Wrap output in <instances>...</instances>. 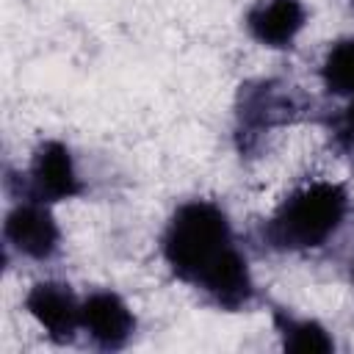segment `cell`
Returning a JSON list of instances; mask_svg holds the SVG:
<instances>
[{
	"label": "cell",
	"mask_w": 354,
	"mask_h": 354,
	"mask_svg": "<svg viewBox=\"0 0 354 354\" xmlns=\"http://www.w3.org/2000/svg\"><path fill=\"white\" fill-rule=\"evenodd\" d=\"M160 254L171 277L216 310L241 313L257 299L246 252L227 210L213 199H185L171 210L160 232Z\"/></svg>",
	"instance_id": "cell-1"
},
{
	"label": "cell",
	"mask_w": 354,
	"mask_h": 354,
	"mask_svg": "<svg viewBox=\"0 0 354 354\" xmlns=\"http://www.w3.org/2000/svg\"><path fill=\"white\" fill-rule=\"evenodd\" d=\"M351 196L343 183L313 180L293 188L260 224V243L277 254L324 252L346 227Z\"/></svg>",
	"instance_id": "cell-2"
},
{
	"label": "cell",
	"mask_w": 354,
	"mask_h": 354,
	"mask_svg": "<svg viewBox=\"0 0 354 354\" xmlns=\"http://www.w3.org/2000/svg\"><path fill=\"white\" fill-rule=\"evenodd\" d=\"M315 119V100L285 77H252L238 86L235 94V147L241 158H252L263 138L277 130Z\"/></svg>",
	"instance_id": "cell-3"
},
{
	"label": "cell",
	"mask_w": 354,
	"mask_h": 354,
	"mask_svg": "<svg viewBox=\"0 0 354 354\" xmlns=\"http://www.w3.org/2000/svg\"><path fill=\"white\" fill-rule=\"evenodd\" d=\"M14 196H30L47 205L69 202L86 194V183L75 163V155L61 138H41L28 160V169L17 177Z\"/></svg>",
	"instance_id": "cell-4"
},
{
	"label": "cell",
	"mask_w": 354,
	"mask_h": 354,
	"mask_svg": "<svg viewBox=\"0 0 354 354\" xmlns=\"http://www.w3.org/2000/svg\"><path fill=\"white\" fill-rule=\"evenodd\" d=\"M3 246L8 254L33 263L55 260L61 252V227L53 216V205L30 196H14L3 218Z\"/></svg>",
	"instance_id": "cell-5"
},
{
	"label": "cell",
	"mask_w": 354,
	"mask_h": 354,
	"mask_svg": "<svg viewBox=\"0 0 354 354\" xmlns=\"http://www.w3.org/2000/svg\"><path fill=\"white\" fill-rule=\"evenodd\" d=\"M22 307L39 324V329L55 346H72L80 332V307L83 299L61 279H39L28 288Z\"/></svg>",
	"instance_id": "cell-6"
},
{
	"label": "cell",
	"mask_w": 354,
	"mask_h": 354,
	"mask_svg": "<svg viewBox=\"0 0 354 354\" xmlns=\"http://www.w3.org/2000/svg\"><path fill=\"white\" fill-rule=\"evenodd\" d=\"M138 318L130 304L111 288H94L83 296L80 332L97 351H122L136 337Z\"/></svg>",
	"instance_id": "cell-7"
},
{
	"label": "cell",
	"mask_w": 354,
	"mask_h": 354,
	"mask_svg": "<svg viewBox=\"0 0 354 354\" xmlns=\"http://www.w3.org/2000/svg\"><path fill=\"white\" fill-rule=\"evenodd\" d=\"M307 25L301 0H254L243 14L246 33L266 50H293Z\"/></svg>",
	"instance_id": "cell-8"
},
{
	"label": "cell",
	"mask_w": 354,
	"mask_h": 354,
	"mask_svg": "<svg viewBox=\"0 0 354 354\" xmlns=\"http://www.w3.org/2000/svg\"><path fill=\"white\" fill-rule=\"evenodd\" d=\"M271 324L285 351H318V354L335 351V337L318 318L296 315L288 307L271 304Z\"/></svg>",
	"instance_id": "cell-9"
},
{
	"label": "cell",
	"mask_w": 354,
	"mask_h": 354,
	"mask_svg": "<svg viewBox=\"0 0 354 354\" xmlns=\"http://www.w3.org/2000/svg\"><path fill=\"white\" fill-rule=\"evenodd\" d=\"M318 77L329 97H354V36L335 39L326 47L318 64Z\"/></svg>",
	"instance_id": "cell-10"
},
{
	"label": "cell",
	"mask_w": 354,
	"mask_h": 354,
	"mask_svg": "<svg viewBox=\"0 0 354 354\" xmlns=\"http://www.w3.org/2000/svg\"><path fill=\"white\" fill-rule=\"evenodd\" d=\"M318 122L326 130L332 152L354 169V97H348L346 105H340V108L324 111L318 116Z\"/></svg>",
	"instance_id": "cell-11"
},
{
	"label": "cell",
	"mask_w": 354,
	"mask_h": 354,
	"mask_svg": "<svg viewBox=\"0 0 354 354\" xmlns=\"http://www.w3.org/2000/svg\"><path fill=\"white\" fill-rule=\"evenodd\" d=\"M351 288H354V260H351Z\"/></svg>",
	"instance_id": "cell-12"
},
{
	"label": "cell",
	"mask_w": 354,
	"mask_h": 354,
	"mask_svg": "<svg viewBox=\"0 0 354 354\" xmlns=\"http://www.w3.org/2000/svg\"><path fill=\"white\" fill-rule=\"evenodd\" d=\"M348 3H351V8H354V0H348Z\"/></svg>",
	"instance_id": "cell-13"
}]
</instances>
